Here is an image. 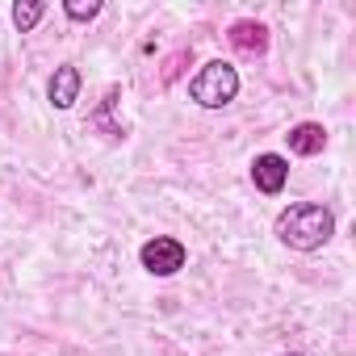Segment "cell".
I'll list each match as a JSON object with an SVG mask.
<instances>
[{
    "instance_id": "9",
    "label": "cell",
    "mask_w": 356,
    "mask_h": 356,
    "mask_svg": "<svg viewBox=\"0 0 356 356\" xmlns=\"http://www.w3.org/2000/svg\"><path fill=\"white\" fill-rule=\"evenodd\" d=\"M101 0H88V5H84V0H63V13L72 17V22H97L101 17Z\"/></svg>"
},
{
    "instance_id": "6",
    "label": "cell",
    "mask_w": 356,
    "mask_h": 356,
    "mask_svg": "<svg viewBox=\"0 0 356 356\" xmlns=\"http://www.w3.org/2000/svg\"><path fill=\"white\" fill-rule=\"evenodd\" d=\"M285 143H289L293 155L310 159V155H323V147H327V130H323L318 122H298V126L285 134Z\"/></svg>"
},
{
    "instance_id": "8",
    "label": "cell",
    "mask_w": 356,
    "mask_h": 356,
    "mask_svg": "<svg viewBox=\"0 0 356 356\" xmlns=\"http://www.w3.org/2000/svg\"><path fill=\"white\" fill-rule=\"evenodd\" d=\"M42 17H47V5H42V0H17V5H13V26H17L22 34L38 30Z\"/></svg>"
},
{
    "instance_id": "4",
    "label": "cell",
    "mask_w": 356,
    "mask_h": 356,
    "mask_svg": "<svg viewBox=\"0 0 356 356\" xmlns=\"http://www.w3.org/2000/svg\"><path fill=\"white\" fill-rule=\"evenodd\" d=\"M252 181H256L260 193L277 197V193L285 189V181H289V159L277 155V151H260V155L252 159Z\"/></svg>"
},
{
    "instance_id": "10",
    "label": "cell",
    "mask_w": 356,
    "mask_h": 356,
    "mask_svg": "<svg viewBox=\"0 0 356 356\" xmlns=\"http://www.w3.org/2000/svg\"><path fill=\"white\" fill-rule=\"evenodd\" d=\"M277 356H302V352H277Z\"/></svg>"
},
{
    "instance_id": "2",
    "label": "cell",
    "mask_w": 356,
    "mask_h": 356,
    "mask_svg": "<svg viewBox=\"0 0 356 356\" xmlns=\"http://www.w3.org/2000/svg\"><path fill=\"white\" fill-rule=\"evenodd\" d=\"M239 97V72L227 59H210L202 63V72L189 80V101L202 109H227Z\"/></svg>"
},
{
    "instance_id": "3",
    "label": "cell",
    "mask_w": 356,
    "mask_h": 356,
    "mask_svg": "<svg viewBox=\"0 0 356 356\" xmlns=\"http://www.w3.org/2000/svg\"><path fill=\"white\" fill-rule=\"evenodd\" d=\"M185 260H189L185 243L172 239V235H155V239H147V243L138 248V264H143L151 277H176V273L185 268Z\"/></svg>"
},
{
    "instance_id": "5",
    "label": "cell",
    "mask_w": 356,
    "mask_h": 356,
    "mask_svg": "<svg viewBox=\"0 0 356 356\" xmlns=\"http://www.w3.org/2000/svg\"><path fill=\"white\" fill-rule=\"evenodd\" d=\"M80 84H84L80 67H76V63H59L55 76H51V84H47L51 105H55V109H72V105L80 101Z\"/></svg>"
},
{
    "instance_id": "7",
    "label": "cell",
    "mask_w": 356,
    "mask_h": 356,
    "mask_svg": "<svg viewBox=\"0 0 356 356\" xmlns=\"http://www.w3.org/2000/svg\"><path fill=\"white\" fill-rule=\"evenodd\" d=\"M227 38H231V47L243 51V55H264V51H268V30H264L260 22H235Z\"/></svg>"
},
{
    "instance_id": "1",
    "label": "cell",
    "mask_w": 356,
    "mask_h": 356,
    "mask_svg": "<svg viewBox=\"0 0 356 356\" xmlns=\"http://www.w3.org/2000/svg\"><path fill=\"white\" fill-rule=\"evenodd\" d=\"M335 235V214L323 202H293L277 214V239L293 252H318Z\"/></svg>"
}]
</instances>
